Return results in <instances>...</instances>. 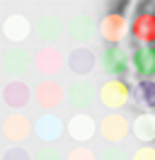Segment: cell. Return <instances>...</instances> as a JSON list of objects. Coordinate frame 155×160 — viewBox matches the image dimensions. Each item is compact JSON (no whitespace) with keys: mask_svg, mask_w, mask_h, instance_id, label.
<instances>
[{"mask_svg":"<svg viewBox=\"0 0 155 160\" xmlns=\"http://www.w3.org/2000/svg\"><path fill=\"white\" fill-rule=\"evenodd\" d=\"M102 68L107 75H112L114 80H124V75L131 70V56L121 44L107 46L102 53Z\"/></svg>","mask_w":155,"mask_h":160,"instance_id":"5b68a950","label":"cell"},{"mask_svg":"<svg viewBox=\"0 0 155 160\" xmlns=\"http://www.w3.org/2000/svg\"><path fill=\"white\" fill-rule=\"evenodd\" d=\"M131 100V85L126 80H114L109 78L107 82H102L99 88V104L107 107L109 112H119L121 107H126Z\"/></svg>","mask_w":155,"mask_h":160,"instance_id":"6da1fadb","label":"cell"},{"mask_svg":"<svg viewBox=\"0 0 155 160\" xmlns=\"http://www.w3.org/2000/svg\"><path fill=\"white\" fill-rule=\"evenodd\" d=\"M66 160H97V153L87 146H75L66 153Z\"/></svg>","mask_w":155,"mask_h":160,"instance_id":"44dd1931","label":"cell"},{"mask_svg":"<svg viewBox=\"0 0 155 160\" xmlns=\"http://www.w3.org/2000/svg\"><path fill=\"white\" fill-rule=\"evenodd\" d=\"M97 90L90 80H73L66 88V102L75 109V114H85V109H90L95 104Z\"/></svg>","mask_w":155,"mask_h":160,"instance_id":"8992f818","label":"cell"},{"mask_svg":"<svg viewBox=\"0 0 155 160\" xmlns=\"http://www.w3.org/2000/svg\"><path fill=\"white\" fill-rule=\"evenodd\" d=\"M97 131H99V124L90 114H73L66 124V133L75 141L78 146H85L90 138H95Z\"/></svg>","mask_w":155,"mask_h":160,"instance_id":"9c48e42d","label":"cell"},{"mask_svg":"<svg viewBox=\"0 0 155 160\" xmlns=\"http://www.w3.org/2000/svg\"><path fill=\"white\" fill-rule=\"evenodd\" d=\"M131 70L143 80L155 78V46H138L131 53Z\"/></svg>","mask_w":155,"mask_h":160,"instance_id":"e0dca14e","label":"cell"},{"mask_svg":"<svg viewBox=\"0 0 155 160\" xmlns=\"http://www.w3.org/2000/svg\"><path fill=\"white\" fill-rule=\"evenodd\" d=\"M68 37L70 39H75V41H90L92 37H95V32H97V24L95 20H92V15H87V12H78V15H73L70 20H68Z\"/></svg>","mask_w":155,"mask_h":160,"instance_id":"2e32d148","label":"cell"},{"mask_svg":"<svg viewBox=\"0 0 155 160\" xmlns=\"http://www.w3.org/2000/svg\"><path fill=\"white\" fill-rule=\"evenodd\" d=\"M34 32H37V37L44 41L46 46H53V41H58L61 34H63V24H61V20H58L56 15L46 12V15H41V17L37 20Z\"/></svg>","mask_w":155,"mask_h":160,"instance_id":"ac0fdd59","label":"cell"},{"mask_svg":"<svg viewBox=\"0 0 155 160\" xmlns=\"http://www.w3.org/2000/svg\"><path fill=\"white\" fill-rule=\"evenodd\" d=\"M34 102L46 114H53L66 102V90L61 88L58 80H41L37 88H34Z\"/></svg>","mask_w":155,"mask_h":160,"instance_id":"3957f363","label":"cell"},{"mask_svg":"<svg viewBox=\"0 0 155 160\" xmlns=\"http://www.w3.org/2000/svg\"><path fill=\"white\" fill-rule=\"evenodd\" d=\"M32 22L24 17V15H10L8 20L2 22V27L0 32L5 34V39L12 41V46H22V41L29 39V34H32Z\"/></svg>","mask_w":155,"mask_h":160,"instance_id":"5bb4252c","label":"cell"},{"mask_svg":"<svg viewBox=\"0 0 155 160\" xmlns=\"http://www.w3.org/2000/svg\"><path fill=\"white\" fill-rule=\"evenodd\" d=\"M32 97H34V92L29 90V85L22 82V80H10L8 85L2 88V102H5L12 112L24 109Z\"/></svg>","mask_w":155,"mask_h":160,"instance_id":"9a60e30c","label":"cell"},{"mask_svg":"<svg viewBox=\"0 0 155 160\" xmlns=\"http://www.w3.org/2000/svg\"><path fill=\"white\" fill-rule=\"evenodd\" d=\"M136 95H138V102L143 107L155 109V80H141L136 85Z\"/></svg>","mask_w":155,"mask_h":160,"instance_id":"ffe728a7","label":"cell"},{"mask_svg":"<svg viewBox=\"0 0 155 160\" xmlns=\"http://www.w3.org/2000/svg\"><path fill=\"white\" fill-rule=\"evenodd\" d=\"M131 37L141 46H155V12H138L131 20Z\"/></svg>","mask_w":155,"mask_h":160,"instance_id":"7c38bea8","label":"cell"},{"mask_svg":"<svg viewBox=\"0 0 155 160\" xmlns=\"http://www.w3.org/2000/svg\"><path fill=\"white\" fill-rule=\"evenodd\" d=\"M32 160H66V155H63L56 146H41Z\"/></svg>","mask_w":155,"mask_h":160,"instance_id":"7402d4cb","label":"cell"},{"mask_svg":"<svg viewBox=\"0 0 155 160\" xmlns=\"http://www.w3.org/2000/svg\"><path fill=\"white\" fill-rule=\"evenodd\" d=\"M128 32H131V22L126 20L124 12H109V15H104L102 22H99V34H102V39L107 41V46L121 44Z\"/></svg>","mask_w":155,"mask_h":160,"instance_id":"52a82bcc","label":"cell"},{"mask_svg":"<svg viewBox=\"0 0 155 160\" xmlns=\"http://www.w3.org/2000/svg\"><path fill=\"white\" fill-rule=\"evenodd\" d=\"M0 68L8 73L10 78H22L27 75L29 68H32V56L24 46H8L0 56Z\"/></svg>","mask_w":155,"mask_h":160,"instance_id":"277c9868","label":"cell"},{"mask_svg":"<svg viewBox=\"0 0 155 160\" xmlns=\"http://www.w3.org/2000/svg\"><path fill=\"white\" fill-rule=\"evenodd\" d=\"M128 131H131V124H128V119H126L124 114H119V112H109V114L102 117V121H99V136H102L109 146H119V143L128 136Z\"/></svg>","mask_w":155,"mask_h":160,"instance_id":"ba28073f","label":"cell"},{"mask_svg":"<svg viewBox=\"0 0 155 160\" xmlns=\"http://www.w3.org/2000/svg\"><path fill=\"white\" fill-rule=\"evenodd\" d=\"M34 66H37V70L41 75H46V78L51 80L53 75H58V73L63 70L66 58H63V53H61L58 46H41V49L37 51Z\"/></svg>","mask_w":155,"mask_h":160,"instance_id":"30bf717a","label":"cell"},{"mask_svg":"<svg viewBox=\"0 0 155 160\" xmlns=\"http://www.w3.org/2000/svg\"><path fill=\"white\" fill-rule=\"evenodd\" d=\"M2 160H32V155H29L22 146H10V148L2 153Z\"/></svg>","mask_w":155,"mask_h":160,"instance_id":"cb8c5ba5","label":"cell"},{"mask_svg":"<svg viewBox=\"0 0 155 160\" xmlns=\"http://www.w3.org/2000/svg\"><path fill=\"white\" fill-rule=\"evenodd\" d=\"M97 160H128V153L121 146H107V148H102Z\"/></svg>","mask_w":155,"mask_h":160,"instance_id":"603a6c76","label":"cell"},{"mask_svg":"<svg viewBox=\"0 0 155 160\" xmlns=\"http://www.w3.org/2000/svg\"><path fill=\"white\" fill-rule=\"evenodd\" d=\"M131 133L136 141H141L143 146H150L155 141V114L153 112H143L138 114L131 124Z\"/></svg>","mask_w":155,"mask_h":160,"instance_id":"d6986e66","label":"cell"},{"mask_svg":"<svg viewBox=\"0 0 155 160\" xmlns=\"http://www.w3.org/2000/svg\"><path fill=\"white\" fill-rule=\"evenodd\" d=\"M63 131H66V126L58 119V114H41L34 121V133L44 146H53L56 141H61Z\"/></svg>","mask_w":155,"mask_h":160,"instance_id":"8fae6325","label":"cell"},{"mask_svg":"<svg viewBox=\"0 0 155 160\" xmlns=\"http://www.w3.org/2000/svg\"><path fill=\"white\" fill-rule=\"evenodd\" d=\"M131 160H155V146H141L131 155Z\"/></svg>","mask_w":155,"mask_h":160,"instance_id":"d4e9b609","label":"cell"},{"mask_svg":"<svg viewBox=\"0 0 155 160\" xmlns=\"http://www.w3.org/2000/svg\"><path fill=\"white\" fill-rule=\"evenodd\" d=\"M34 131V124L29 121V117H24L22 112H10L5 119L0 121V133L12 143V146H19L32 136Z\"/></svg>","mask_w":155,"mask_h":160,"instance_id":"7a4b0ae2","label":"cell"},{"mask_svg":"<svg viewBox=\"0 0 155 160\" xmlns=\"http://www.w3.org/2000/svg\"><path fill=\"white\" fill-rule=\"evenodd\" d=\"M95 53H92V49H87V46H78V49H73L70 53H68L66 58V66L70 68V73L73 75H78L80 80H85L92 70H95Z\"/></svg>","mask_w":155,"mask_h":160,"instance_id":"4fadbf2b","label":"cell"}]
</instances>
